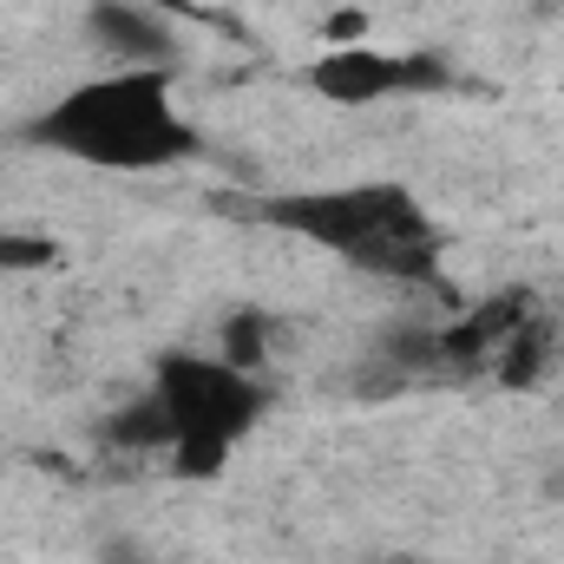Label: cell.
<instances>
[{
	"label": "cell",
	"mask_w": 564,
	"mask_h": 564,
	"mask_svg": "<svg viewBox=\"0 0 564 564\" xmlns=\"http://www.w3.org/2000/svg\"><path fill=\"white\" fill-rule=\"evenodd\" d=\"M86 40L106 66H144V73H177V20L151 13L139 0H93L86 7Z\"/></svg>",
	"instance_id": "5b68a950"
},
{
	"label": "cell",
	"mask_w": 564,
	"mask_h": 564,
	"mask_svg": "<svg viewBox=\"0 0 564 564\" xmlns=\"http://www.w3.org/2000/svg\"><path fill=\"white\" fill-rule=\"evenodd\" d=\"M446 86V66L426 59V53H388V46H328L315 66H308V93L341 106V112H368V106H388V99H408V93H440Z\"/></svg>",
	"instance_id": "277c9868"
},
{
	"label": "cell",
	"mask_w": 564,
	"mask_h": 564,
	"mask_svg": "<svg viewBox=\"0 0 564 564\" xmlns=\"http://www.w3.org/2000/svg\"><path fill=\"white\" fill-rule=\"evenodd\" d=\"M26 144L93 164V171H126V177L191 164L204 151L191 112H184L177 73H144V66H106V73L66 86L59 99H46L26 119Z\"/></svg>",
	"instance_id": "6da1fadb"
},
{
	"label": "cell",
	"mask_w": 564,
	"mask_h": 564,
	"mask_svg": "<svg viewBox=\"0 0 564 564\" xmlns=\"http://www.w3.org/2000/svg\"><path fill=\"white\" fill-rule=\"evenodd\" d=\"M263 224L341 257L348 270H368V276H388V282H421L440 263L433 217L421 210V197L408 184H388V177L282 191V197L263 204Z\"/></svg>",
	"instance_id": "7a4b0ae2"
},
{
	"label": "cell",
	"mask_w": 564,
	"mask_h": 564,
	"mask_svg": "<svg viewBox=\"0 0 564 564\" xmlns=\"http://www.w3.org/2000/svg\"><path fill=\"white\" fill-rule=\"evenodd\" d=\"M0 479H7V453H0Z\"/></svg>",
	"instance_id": "9c48e42d"
},
{
	"label": "cell",
	"mask_w": 564,
	"mask_h": 564,
	"mask_svg": "<svg viewBox=\"0 0 564 564\" xmlns=\"http://www.w3.org/2000/svg\"><path fill=\"white\" fill-rule=\"evenodd\" d=\"M558 328H564V322H558Z\"/></svg>",
	"instance_id": "30bf717a"
},
{
	"label": "cell",
	"mask_w": 564,
	"mask_h": 564,
	"mask_svg": "<svg viewBox=\"0 0 564 564\" xmlns=\"http://www.w3.org/2000/svg\"><path fill=\"white\" fill-rule=\"evenodd\" d=\"M139 7L164 13V20H191V13H197V0H139Z\"/></svg>",
	"instance_id": "ba28073f"
},
{
	"label": "cell",
	"mask_w": 564,
	"mask_h": 564,
	"mask_svg": "<svg viewBox=\"0 0 564 564\" xmlns=\"http://www.w3.org/2000/svg\"><path fill=\"white\" fill-rule=\"evenodd\" d=\"M217 355H224L230 368H243V375H263V361H270V315H257V308H237V315L224 322V341H217Z\"/></svg>",
	"instance_id": "8992f818"
},
{
	"label": "cell",
	"mask_w": 564,
	"mask_h": 564,
	"mask_svg": "<svg viewBox=\"0 0 564 564\" xmlns=\"http://www.w3.org/2000/svg\"><path fill=\"white\" fill-rule=\"evenodd\" d=\"M158 408L171 414V473L210 479L230 466V446L263 421L270 394L257 375L230 368L224 355H171L151 381Z\"/></svg>",
	"instance_id": "3957f363"
},
{
	"label": "cell",
	"mask_w": 564,
	"mask_h": 564,
	"mask_svg": "<svg viewBox=\"0 0 564 564\" xmlns=\"http://www.w3.org/2000/svg\"><path fill=\"white\" fill-rule=\"evenodd\" d=\"M53 250L46 243H20V237H0V270H26V263H46Z\"/></svg>",
	"instance_id": "52a82bcc"
}]
</instances>
